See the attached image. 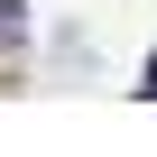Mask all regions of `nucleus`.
Wrapping results in <instances>:
<instances>
[{"mask_svg":"<svg viewBox=\"0 0 157 157\" xmlns=\"http://www.w3.org/2000/svg\"><path fill=\"white\" fill-rule=\"evenodd\" d=\"M139 102H157V56H148V74H139Z\"/></svg>","mask_w":157,"mask_h":157,"instance_id":"nucleus-1","label":"nucleus"}]
</instances>
